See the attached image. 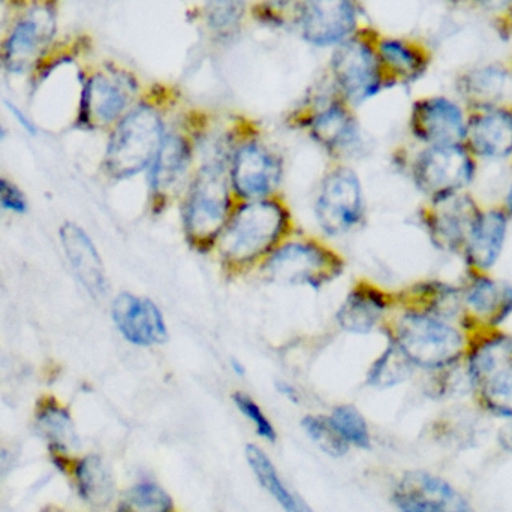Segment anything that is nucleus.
<instances>
[{"instance_id": "21", "label": "nucleus", "mask_w": 512, "mask_h": 512, "mask_svg": "<svg viewBox=\"0 0 512 512\" xmlns=\"http://www.w3.org/2000/svg\"><path fill=\"white\" fill-rule=\"evenodd\" d=\"M280 162L258 144H246L234 156L231 183L237 194L249 200L270 194L280 180Z\"/></svg>"}, {"instance_id": "5", "label": "nucleus", "mask_w": 512, "mask_h": 512, "mask_svg": "<svg viewBox=\"0 0 512 512\" xmlns=\"http://www.w3.org/2000/svg\"><path fill=\"white\" fill-rule=\"evenodd\" d=\"M230 185L224 167L206 165L195 177L185 201L183 225L188 242L207 251L224 233L230 215Z\"/></svg>"}, {"instance_id": "7", "label": "nucleus", "mask_w": 512, "mask_h": 512, "mask_svg": "<svg viewBox=\"0 0 512 512\" xmlns=\"http://www.w3.org/2000/svg\"><path fill=\"white\" fill-rule=\"evenodd\" d=\"M478 161L463 144L426 147L412 164L417 188L429 201L460 194L474 182Z\"/></svg>"}, {"instance_id": "36", "label": "nucleus", "mask_w": 512, "mask_h": 512, "mask_svg": "<svg viewBox=\"0 0 512 512\" xmlns=\"http://www.w3.org/2000/svg\"><path fill=\"white\" fill-rule=\"evenodd\" d=\"M233 399L237 408L240 409V412L252 421L256 432H258L261 438L267 439V441L270 442L276 441V430H274L273 424L265 417L264 412H262V409L259 408L258 403H256L254 399H251V397L245 393H236Z\"/></svg>"}, {"instance_id": "34", "label": "nucleus", "mask_w": 512, "mask_h": 512, "mask_svg": "<svg viewBox=\"0 0 512 512\" xmlns=\"http://www.w3.org/2000/svg\"><path fill=\"white\" fill-rule=\"evenodd\" d=\"M382 59L403 77H415L420 74L423 69V60L418 56L417 51L409 48L408 45L397 41L382 42L381 47Z\"/></svg>"}, {"instance_id": "31", "label": "nucleus", "mask_w": 512, "mask_h": 512, "mask_svg": "<svg viewBox=\"0 0 512 512\" xmlns=\"http://www.w3.org/2000/svg\"><path fill=\"white\" fill-rule=\"evenodd\" d=\"M170 496L155 484H138L126 493L120 502L119 512H171Z\"/></svg>"}, {"instance_id": "33", "label": "nucleus", "mask_w": 512, "mask_h": 512, "mask_svg": "<svg viewBox=\"0 0 512 512\" xmlns=\"http://www.w3.org/2000/svg\"><path fill=\"white\" fill-rule=\"evenodd\" d=\"M330 420L348 444L358 448L370 447L369 427L363 415L354 406H339L334 409Z\"/></svg>"}, {"instance_id": "12", "label": "nucleus", "mask_w": 512, "mask_h": 512, "mask_svg": "<svg viewBox=\"0 0 512 512\" xmlns=\"http://www.w3.org/2000/svg\"><path fill=\"white\" fill-rule=\"evenodd\" d=\"M363 195L354 171L340 168L325 179L316 203V218L331 236L346 233L361 221Z\"/></svg>"}, {"instance_id": "37", "label": "nucleus", "mask_w": 512, "mask_h": 512, "mask_svg": "<svg viewBox=\"0 0 512 512\" xmlns=\"http://www.w3.org/2000/svg\"><path fill=\"white\" fill-rule=\"evenodd\" d=\"M29 209L26 194L12 180L0 176V212L24 215Z\"/></svg>"}, {"instance_id": "6", "label": "nucleus", "mask_w": 512, "mask_h": 512, "mask_svg": "<svg viewBox=\"0 0 512 512\" xmlns=\"http://www.w3.org/2000/svg\"><path fill=\"white\" fill-rule=\"evenodd\" d=\"M137 86L126 72L99 69L84 78L74 126L93 132L111 128L129 111Z\"/></svg>"}, {"instance_id": "45", "label": "nucleus", "mask_w": 512, "mask_h": 512, "mask_svg": "<svg viewBox=\"0 0 512 512\" xmlns=\"http://www.w3.org/2000/svg\"><path fill=\"white\" fill-rule=\"evenodd\" d=\"M5 135H6L5 128H3L2 122H0V141H2L3 138H5Z\"/></svg>"}, {"instance_id": "44", "label": "nucleus", "mask_w": 512, "mask_h": 512, "mask_svg": "<svg viewBox=\"0 0 512 512\" xmlns=\"http://www.w3.org/2000/svg\"><path fill=\"white\" fill-rule=\"evenodd\" d=\"M504 209L507 210L508 215L512 218V186L508 191L507 198H505Z\"/></svg>"}, {"instance_id": "11", "label": "nucleus", "mask_w": 512, "mask_h": 512, "mask_svg": "<svg viewBox=\"0 0 512 512\" xmlns=\"http://www.w3.org/2000/svg\"><path fill=\"white\" fill-rule=\"evenodd\" d=\"M393 501L400 512H477L450 481L424 471L406 472Z\"/></svg>"}, {"instance_id": "24", "label": "nucleus", "mask_w": 512, "mask_h": 512, "mask_svg": "<svg viewBox=\"0 0 512 512\" xmlns=\"http://www.w3.org/2000/svg\"><path fill=\"white\" fill-rule=\"evenodd\" d=\"M388 306L384 292L363 283L348 295L337 313V321L351 333H370L384 318Z\"/></svg>"}, {"instance_id": "15", "label": "nucleus", "mask_w": 512, "mask_h": 512, "mask_svg": "<svg viewBox=\"0 0 512 512\" xmlns=\"http://www.w3.org/2000/svg\"><path fill=\"white\" fill-rule=\"evenodd\" d=\"M111 318L119 333L132 345L155 346L167 342L164 316L149 298L122 292L111 304Z\"/></svg>"}, {"instance_id": "32", "label": "nucleus", "mask_w": 512, "mask_h": 512, "mask_svg": "<svg viewBox=\"0 0 512 512\" xmlns=\"http://www.w3.org/2000/svg\"><path fill=\"white\" fill-rule=\"evenodd\" d=\"M303 427L307 435L313 442L321 448L324 453L333 457H342L348 453L349 444L343 439V436L337 432L330 418L327 417H309L304 418Z\"/></svg>"}, {"instance_id": "8", "label": "nucleus", "mask_w": 512, "mask_h": 512, "mask_svg": "<svg viewBox=\"0 0 512 512\" xmlns=\"http://www.w3.org/2000/svg\"><path fill=\"white\" fill-rule=\"evenodd\" d=\"M483 207L469 192L429 201L423 224L435 248L447 254L463 255Z\"/></svg>"}, {"instance_id": "18", "label": "nucleus", "mask_w": 512, "mask_h": 512, "mask_svg": "<svg viewBox=\"0 0 512 512\" xmlns=\"http://www.w3.org/2000/svg\"><path fill=\"white\" fill-rule=\"evenodd\" d=\"M510 219L504 206L483 209L462 255L468 271L490 273L498 264L507 243Z\"/></svg>"}, {"instance_id": "28", "label": "nucleus", "mask_w": 512, "mask_h": 512, "mask_svg": "<svg viewBox=\"0 0 512 512\" xmlns=\"http://www.w3.org/2000/svg\"><path fill=\"white\" fill-rule=\"evenodd\" d=\"M246 457H248L249 465L261 486L282 505L283 510L286 512H313L306 502L289 492L288 487L280 480L273 463L265 456L261 448L249 445L246 448Z\"/></svg>"}, {"instance_id": "40", "label": "nucleus", "mask_w": 512, "mask_h": 512, "mask_svg": "<svg viewBox=\"0 0 512 512\" xmlns=\"http://www.w3.org/2000/svg\"><path fill=\"white\" fill-rule=\"evenodd\" d=\"M12 468V456L11 451L8 448L3 447L0 444V483L5 480L6 475L11 472Z\"/></svg>"}, {"instance_id": "13", "label": "nucleus", "mask_w": 512, "mask_h": 512, "mask_svg": "<svg viewBox=\"0 0 512 512\" xmlns=\"http://www.w3.org/2000/svg\"><path fill=\"white\" fill-rule=\"evenodd\" d=\"M468 117L451 99L426 98L412 108L411 131L426 147L459 146L465 141Z\"/></svg>"}, {"instance_id": "43", "label": "nucleus", "mask_w": 512, "mask_h": 512, "mask_svg": "<svg viewBox=\"0 0 512 512\" xmlns=\"http://www.w3.org/2000/svg\"><path fill=\"white\" fill-rule=\"evenodd\" d=\"M277 387H279L280 393L285 394V396L288 397V399L297 402V391H295L294 388L291 387V385L285 384V382H280V384L277 385Z\"/></svg>"}, {"instance_id": "25", "label": "nucleus", "mask_w": 512, "mask_h": 512, "mask_svg": "<svg viewBox=\"0 0 512 512\" xmlns=\"http://www.w3.org/2000/svg\"><path fill=\"white\" fill-rule=\"evenodd\" d=\"M191 147L180 135H165L150 171V185L158 197L170 194L188 171Z\"/></svg>"}, {"instance_id": "2", "label": "nucleus", "mask_w": 512, "mask_h": 512, "mask_svg": "<svg viewBox=\"0 0 512 512\" xmlns=\"http://www.w3.org/2000/svg\"><path fill=\"white\" fill-rule=\"evenodd\" d=\"M164 125L155 108L140 105L113 126L105 147L102 170L114 180H125L149 167L164 141Z\"/></svg>"}, {"instance_id": "9", "label": "nucleus", "mask_w": 512, "mask_h": 512, "mask_svg": "<svg viewBox=\"0 0 512 512\" xmlns=\"http://www.w3.org/2000/svg\"><path fill=\"white\" fill-rule=\"evenodd\" d=\"M265 271L273 282L316 288L342 273V261L316 243H289L271 255Z\"/></svg>"}, {"instance_id": "30", "label": "nucleus", "mask_w": 512, "mask_h": 512, "mask_svg": "<svg viewBox=\"0 0 512 512\" xmlns=\"http://www.w3.org/2000/svg\"><path fill=\"white\" fill-rule=\"evenodd\" d=\"M472 393L484 411L504 420L512 418V369L489 379Z\"/></svg>"}, {"instance_id": "19", "label": "nucleus", "mask_w": 512, "mask_h": 512, "mask_svg": "<svg viewBox=\"0 0 512 512\" xmlns=\"http://www.w3.org/2000/svg\"><path fill=\"white\" fill-rule=\"evenodd\" d=\"M51 462L69 477L81 501L96 510L108 507L114 498V480L110 468L96 454L87 456H50Z\"/></svg>"}, {"instance_id": "10", "label": "nucleus", "mask_w": 512, "mask_h": 512, "mask_svg": "<svg viewBox=\"0 0 512 512\" xmlns=\"http://www.w3.org/2000/svg\"><path fill=\"white\" fill-rule=\"evenodd\" d=\"M462 289L465 330L469 336L483 330H496L512 316V285L490 273L468 271Z\"/></svg>"}, {"instance_id": "23", "label": "nucleus", "mask_w": 512, "mask_h": 512, "mask_svg": "<svg viewBox=\"0 0 512 512\" xmlns=\"http://www.w3.org/2000/svg\"><path fill=\"white\" fill-rule=\"evenodd\" d=\"M403 309L420 310L457 322L465 328L462 289L439 280L415 285L403 297Z\"/></svg>"}, {"instance_id": "4", "label": "nucleus", "mask_w": 512, "mask_h": 512, "mask_svg": "<svg viewBox=\"0 0 512 512\" xmlns=\"http://www.w3.org/2000/svg\"><path fill=\"white\" fill-rule=\"evenodd\" d=\"M286 225L288 213L276 201L245 204L221 234L222 256L233 265L249 264L279 242Z\"/></svg>"}, {"instance_id": "41", "label": "nucleus", "mask_w": 512, "mask_h": 512, "mask_svg": "<svg viewBox=\"0 0 512 512\" xmlns=\"http://www.w3.org/2000/svg\"><path fill=\"white\" fill-rule=\"evenodd\" d=\"M478 3L489 11H505L512 6V0H478Z\"/></svg>"}, {"instance_id": "3", "label": "nucleus", "mask_w": 512, "mask_h": 512, "mask_svg": "<svg viewBox=\"0 0 512 512\" xmlns=\"http://www.w3.org/2000/svg\"><path fill=\"white\" fill-rule=\"evenodd\" d=\"M57 35V0H32L0 41V68L11 75L35 71Z\"/></svg>"}, {"instance_id": "20", "label": "nucleus", "mask_w": 512, "mask_h": 512, "mask_svg": "<svg viewBox=\"0 0 512 512\" xmlns=\"http://www.w3.org/2000/svg\"><path fill=\"white\" fill-rule=\"evenodd\" d=\"M355 23L357 14L352 0H307L301 15L304 38L315 45L343 41Z\"/></svg>"}, {"instance_id": "29", "label": "nucleus", "mask_w": 512, "mask_h": 512, "mask_svg": "<svg viewBox=\"0 0 512 512\" xmlns=\"http://www.w3.org/2000/svg\"><path fill=\"white\" fill-rule=\"evenodd\" d=\"M414 369L408 357L393 342H390L384 354L373 363L369 372V384L378 388L394 387L405 382Z\"/></svg>"}, {"instance_id": "38", "label": "nucleus", "mask_w": 512, "mask_h": 512, "mask_svg": "<svg viewBox=\"0 0 512 512\" xmlns=\"http://www.w3.org/2000/svg\"><path fill=\"white\" fill-rule=\"evenodd\" d=\"M26 6V0H0V38L8 33Z\"/></svg>"}, {"instance_id": "27", "label": "nucleus", "mask_w": 512, "mask_h": 512, "mask_svg": "<svg viewBox=\"0 0 512 512\" xmlns=\"http://www.w3.org/2000/svg\"><path fill=\"white\" fill-rule=\"evenodd\" d=\"M510 78L501 69L486 68L466 75L462 83V93L475 110L502 107L508 93Z\"/></svg>"}, {"instance_id": "16", "label": "nucleus", "mask_w": 512, "mask_h": 512, "mask_svg": "<svg viewBox=\"0 0 512 512\" xmlns=\"http://www.w3.org/2000/svg\"><path fill=\"white\" fill-rule=\"evenodd\" d=\"M60 246L72 273L87 294L102 300L108 294L104 262L89 234L74 222H65L59 230Z\"/></svg>"}, {"instance_id": "42", "label": "nucleus", "mask_w": 512, "mask_h": 512, "mask_svg": "<svg viewBox=\"0 0 512 512\" xmlns=\"http://www.w3.org/2000/svg\"><path fill=\"white\" fill-rule=\"evenodd\" d=\"M9 111H12V114H14L15 117H17L18 123H20L21 126H24V129L29 132H36L35 126H33V123L30 122L29 119H27L26 116H24L23 113H21L20 110H18L15 105L8 104Z\"/></svg>"}, {"instance_id": "26", "label": "nucleus", "mask_w": 512, "mask_h": 512, "mask_svg": "<svg viewBox=\"0 0 512 512\" xmlns=\"http://www.w3.org/2000/svg\"><path fill=\"white\" fill-rule=\"evenodd\" d=\"M312 135L331 152H345L358 141L357 125L340 105H331L313 119Z\"/></svg>"}, {"instance_id": "1", "label": "nucleus", "mask_w": 512, "mask_h": 512, "mask_svg": "<svg viewBox=\"0 0 512 512\" xmlns=\"http://www.w3.org/2000/svg\"><path fill=\"white\" fill-rule=\"evenodd\" d=\"M390 337L415 369L432 373L462 366L471 342L457 322L414 309H403L394 319Z\"/></svg>"}, {"instance_id": "39", "label": "nucleus", "mask_w": 512, "mask_h": 512, "mask_svg": "<svg viewBox=\"0 0 512 512\" xmlns=\"http://www.w3.org/2000/svg\"><path fill=\"white\" fill-rule=\"evenodd\" d=\"M499 444L507 453L512 454V418L505 420L504 426L499 430Z\"/></svg>"}, {"instance_id": "14", "label": "nucleus", "mask_w": 512, "mask_h": 512, "mask_svg": "<svg viewBox=\"0 0 512 512\" xmlns=\"http://www.w3.org/2000/svg\"><path fill=\"white\" fill-rule=\"evenodd\" d=\"M463 146L477 161H507L512 158V110L481 108L468 117Z\"/></svg>"}, {"instance_id": "22", "label": "nucleus", "mask_w": 512, "mask_h": 512, "mask_svg": "<svg viewBox=\"0 0 512 512\" xmlns=\"http://www.w3.org/2000/svg\"><path fill=\"white\" fill-rule=\"evenodd\" d=\"M35 427L47 444L50 456H78L80 438L69 409L53 394L39 397L33 409Z\"/></svg>"}, {"instance_id": "35", "label": "nucleus", "mask_w": 512, "mask_h": 512, "mask_svg": "<svg viewBox=\"0 0 512 512\" xmlns=\"http://www.w3.org/2000/svg\"><path fill=\"white\" fill-rule=\"evenodd\" d=\"M207 21L218 32H230L245 15L243 0H207Z\"/></svg>"}, {"instance_id": "17", "label": "nucleus", "mask_w": 512, "mask_h": 512, "mask_svg": "<svg viewBox=\"0 0 512 512\" xmlns=\"http://www.w3.org/2000/svg\"><path fill=\"white\" fill-rule=\"evenodd\" d=\"M333 69L345 95L357 104L375 95L381 87L378 62L363 42L343 44L334 54Z\"/></svg>"}]
</instances>
